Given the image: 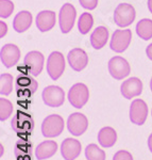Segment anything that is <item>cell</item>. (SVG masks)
Returning <instances> with one entry per match:
<instances>
[{"instance_id": "cell-13", "label": "cell", "mask_w": 152, "mask_h": 160, "mask_svg": "<svg viewBox=\"0 0 152 160\" xmlns=\"http://www.w3.org/2000/svg\"><path fill=\"white\" fill-rule=\"evenodd\" d=\"M67 60L70 68L76 72H81L87 66L88 63V56L81 48H74L68 52Z\"/></svg>"}, {"instance_id": "cell-25", "label": "cell", "mask_w": 152, "mask_h": 160, "mask_svg": "<svg viewBox=\"0 0 152 160\" xmlns=\"http://www.w3.org/2000/svg\"><path fill=\"white\" fill-rule=\"evenodd\" d=\"M93 25H94V19H93V16L89 13L85 12L81 14L78 22V28L81 34H87L89 30L92 29Z\"/></svg>"}, {"instance_id": "cell-15", "label": "cell", "mask_w": 152, "mask_h": 160, "mask_svg": "<svg viewBox=\"0 0 152 160\" xmlns=\"http://www.w3.org/2000/svg\"><path fill=\"white\" fill-rule=\"evenodd\" d=\"M120 91L125 98L132 99L135 96H140L143 92V82L140 79L132 77L130 79H127L126 81L122 82L120 87Z\"/></svg>"}, {"instance_id": "cell-34", "label": "cell", "mask_w": 152, "mask_h": 160, "mask_svg": "<svg viewBox=\"0 0 152 160\" xmlns=\"http://www.w3.org/2000/svg\"><path fill=\"white\" fill-rule=\"evenodd\" d=\"M148 148H149V151L152 153V133L149 136V139H148Z\"/></svg>"}, {"instance_id": "cell-35", "label": "cell", "mask_w": 152, "mask_h": 160, "mask_svg": "<svg viewBox=\"0 0 152 160\" xmlns=\"http://www.w3.org/2000/svg\"><path fill=\"white\" fill-rule=\"evenodd\" d=\"M148 9L152 13V0H148Z\"/></svg>"}, {"instance_id": "cell-31", "label": "cell", "mask_w": 152, "mask_h": 160, "mask_svg": "<svg viewBox=\"0 0 152 160\" xmlns=\"http://www.w3.org/2000/svg\"><path fill=\"white\" fill-rule=\"evenodd\" d=\"M113 160H133V157L128 151H123L122 149V151L117 152V153L114 155Z\"/></svg>"}, {"instance_id": "cell-16", "label": "cell", "mask_w": 152, "mask_h": 160, "mask_svg": "<svg viewBox=\"0 0 152 160\" xmlns=\"http://www.w3.org/2000/svg\"><path fill=\"white\" fill-rule=\"evenodd\" d=\"M25 65L32 76H38L44 68V56L40 51H30L25 57Z\"/></svg>"}, {"instance_id": "cell-37", "label": "cell", "mask_w": 152, "mask_h": 160, "mask_svg": "<svg viewBox=\"0 0 152 160\" xmlns=\"http://www.w3.org/2000/svg\"><path fill=\"white\" fill-rule=\"evenodd\" d=\"M151 115H152V112H151Z\"/></svg>"}, {"instance_id": "cell-19", "label": "cell", "mask_w": 152, "mask_h": 160, "mask_svg": "<svg viewBox=\"0 0 152 160\" xmlns=\"http://www.w3.org/2000/svg\"><path fill=\"white\" fill-rule=\"evenodd\" d=\"M32 14L28 11H21L13 20V28L16 32L22 33L27 31L32 25Z\"/></svg>"}, {"instance_id": "cell-24", "label": "cell", "mask_w": 152, "mask_h": 160, "mask_svg": "<svg viewBox=\"0 0 152 160\" xmlns=\"http://www.w3.org/2000/svg\"><path fill=\"white\" fill-rule=\"evenodd\" d=\"M136 33L144 41H149L152 38V20L144 18L136 25Z\"/></svg>"}, {"instance_id": "cell-2", "label": "cell", "mask_w": 152, "mask_h": 160, "mask_svg": "<svg viewBox=\"0 0 152 160\" xmlns=\"http://www.w3.org/2000/svg\"><path fill=\"white\" fill-rule=\"evenodd\" d=\"M11 126L13 130L19 135H31L34 129V121L32 117L26 112H17L14 115Z\"/></svg>"}, {"instance_id": "cell-8", "label": "cell", "mask_w": 152, "mask_h": 160, "mask_svg": "<svg viewBox=\"0 0 152 160\" xmlns=\"http://www.w3.org/2000/svg\"><path fill=\"white\" fill-rule=\"evenodd\" d=\"M130 64L122 57H113L109 61V72L111 76L116 80H121L130 74Z\"/></svg>"}, {"instance_id": "cell-3", "label": "cell", "mask_w": 152, "mask_h": 160, "mask_svg": "<svg viewBox=\"0 0 152 160\" xmlns=\"http://www.w3.org/2000/svg\"><path fill=\"white\" fill-rule=\"evenodd\" d=\"M135 10L129 3H120L114 11V22L120 28L129 27L135 19Z\"/></svg>"}, {"instance_id": "cell-10", "label": "cell", "mask_w": 152, "mask_h": 160, "mask_svg": "<svg viewBox=\"0 0 152 160\" xmlns=\"http://www.w3.org/2000/svg\"><path fill=\"white\" fill-rule=\"evenodd\" d=\"M87 127H88V121L84 114L74 112L69 115L67 120V128L73 136L79 137L83 135L87 130Z\"/></svg>"}, {"instance_id": "cell-1", "label": "cell", "mask_w": 152, "mask_h": 160, "mask_svg": "<svg viewBox=\"0 0 152 160\" xmlns=\"http://www.w3.org/2000/svg\"><path fill=\"white\" fill-rule=\"evenodd\" d=\"M64 130V120L59 114H51L43 121L42 133L46 138L60 136Z\"/></svg>"}, {"instance_id": "cell-14", "label": "cell", "mask_w": 152, "mask_h": 160, "mask_svg": "<svg viewBox=\"0 0 152 160\" xmlns=\"http://www.w3.org/2000/svg\"><path fill=\"white\" fill-rule=\"evenodd\" d=\"M81 143L73 138H67L61 145V154L65 160H74L81 154Z\"/></svg>"}, {"instance_id": "cell-18", "label": "cell", "mask_w": 152, "mask_h": 160, "mask_svg": "<svg viewBox=\"0 0 152 160\" xmlns=\"http://www.w3.org/2000/svg\"><path fill=\"white\" fill-rule=\"evenodd\" d=\"M56 151H58L56 142L52 140L44 141L38 144V146L35 148V157L37 160H46L52 157L56 153Z\"/></svg>"}, {"instance_id": "cell-6", "label": "cell", "mask_w": 152, "mask_h": 160, "mask_svg": "<svg viewBox=\"0 0 152 160\" xmlns=\"http://www.w3.org/2000/svg\"><path fill=\"white\" fill-rule=\"evenodd\" d=\"M45 105L52 108L61 107L65 102V93L58 86H49L45 88L42 94Z\"/></svg>"}, {"instance_id": "cell-28", "label": "cell", "mask_w": 152, "mask_h": 160, "mask_svg": "<svg viewBox=\"0 0 152 160\" xmlns=\"http://www.w3.org/2000/svg\"><path fill=\"white\" fill-rule=\"evenodd\" d=\"M13 105L10 100L6 98H0V121L4 122L12 115Z\"/></svg>"}, {"instance_id": "cell-22", "label": "cell", "mask_w": 152, "mask_h": 160, "mask_svg": "<svg viewBox=\"0 0 152 160\" xmlns=\"http://www.w3.org/2000/svg\"><path fill=\"white\" fill-rule=\"evenodd\" d=\"M117 141V133L112 127L101 128L98 133V142L102 148H112Z\"/></svg>"}, {"instance_id": "cell-12", "label": "cell", "mask_w": 152, "mask_h": 160, "mask_svg": "<svg viewBox=\"0 0 152 160\" xmlns=\"http://www.w3.org/2000/svg\"><path fill=\"white\" fill-rule=\"evenodd\" d=\"M0 58L1 62L6 68H10L16 65L17 62L20 58V50L14 44H7L2 46L1 51H0Z\"/></svg>"}, {"instance_id": "cell-29", "label": "cell", "mask_w": 152, "mask_h": 160, "mask_svg": "<svg viewBox=\"0 0 152 160\" xmlns=\"http://www.w3.org/2000/svg\"><path fill=\"white\" fill-rule=\"evenodd\" d=\"M14 11V4L10 0H0V17L6 19Z\"/></svg>"}, {"instance_id": "cell-26", "label": "cell", "mask_w": 152, "mask_h": 160, "mask_svg": "<svg viewBox=\"0 0 152 160\" xmlns=\"http://www.w3.org/2000/svg\"><path fill=\"white\" fill-rule=\"evenodd\" d=\"M13 91V76L10 74H1L0 76V94L7 96Z\"/></svg>"}, {"instance_id": "cell-33", "label": "cell", "mask_w": 152, "mask_h": 160, "mask_svg": "<svg viewBox=\"0 0 152 160\" xmlns=\"http://www.w3.org/2000/svg\"><path fill=\"white\" fill-rule=\"evenodd\" d=\"M146 53H147V57H148V58L152 61V44H150V45L147 46Z\"/></svg>"}, {"instance_id": "cell-36", "label": "cell", "mask_w": 152, "mask_h": 160, "mask_svg": "<svg viewBox=\"0 0 152 160\" xmlns=\"http://www.w3.org/2000/svg\"><path fill=\"white\" fill-rule=\"evenodd\" d=\"M150 90H151V92H152V78L150 80Z\"/></svg>"}, {"instance_id": "cell-23", "label": "cell", "mask_w": 152, "mask_h": 160, "mask_svg": "<svg viewBox=\"0 0 152 160\" xmlns=\"http://www.w3.org/2000/svg\"><path fill=\"white\" fill-rule=\"evenodd\" d=\"M32 145L27 140H19L15 145V156L18 160L32 159Z\"/></svg>"}, {"instance_id": "cell-32", "label": "cell", "mask_w": 152, "mask_h": 160, "mask_svg": "<svg viewBox=\"0 0 152 160\" xmlns=\"http://www.w3.org/2000/svg\"><path fill=\"white\" fill-rule=\"evenodd\" d=\"M7 26L3 22H0V38H3L7 34Z\"/></svg>"}, {"instance_id": "cell-11", "label": "cell", "mask_w": 152, "mask_h": 160, "mask_svg": "<svg viewBox=\"0 0 152 160\" xmlns=\"http://www.w3.org/2000/svg\"><path fill=\"white\" fill-rule=\"evenodd\" d=\"M148 117V106L143 99H135L130 106V120L135 125H144Z\"/></svg>"}, {"instance_id": "cell-9", "label": "cell", "mask_w": 152, "mask_h": 160, "mask_svg": "<svg viewBox=\"0 0 152 160\" xmlns=\"http://www.w3.org/2000/svg\"><path fill=\"white\" fill-rule=\"evenodd\" d=\"M77 11L74 7L70 3H65L60 10L59 14V22L60 28L63 33H68L74 28V20H76Z\"/></svg>"}, {"instance_id": "cell-7", "label": "cell", "mask_w": 152, "mask_h": 160, "mask_svg": "<svg viewBox=\"0 0 152 160\" xmlns=\"http://www.w3.org/2000/svg\"><path fill=\"white\" fill-rule=\"evenodd\" d=\"M132 40V32L130 29L116 30L112 35L110 43V47L113 51L117 53L123 52L129 47Z\"/></svg>"}, {"instance_id": "cell-30", "label": "cell", "mask_w": 152, "mask_h": 160, "mask_svg": "<svg viewBox=\"0 0 152 160\" xmlns=\"http://www.w3.org/2000/svg\"><path fill=\"white\" fill-rule=\"evenodd\" d=\"M80 4L85 10H95L97 8L98 0H79Z\"/></svg>"}, {"instance_id": "cell-5", "label": "cell", "mask_w": 152, "mask_h": 160, "mask_svg": "<svg viewBox=\"0 0 152 160\" xmlns=\"http://www.w3.org/2000/svg\"><path fill=\"white\" fill-rule=\"evenodd\" d=\"M89 99V91L84 83H76L68 92V100L73 107L81 109Z\"/></svg>"}, {"instance_id": "cell-20", "label": "cell", "mask_w": 152, "mask_h": 160, "mask_svg": "<svg viewBox=\"0 0 152 160\" xmlns=\"http://www.w3.org/2000/svg\"><path fill=\"white\" fill-rule=\"evenodd\" d=\"M38 84L36 80L32 77L19 76L16 80V89L18 92L26 93L27 95H33L36 92Z\"/></svg>"}, {"instance_id": "cell-4", "label": "cell", "mask_w": 152, "mask_h": 160, "mask_svg": "<svg viewBox=\"0 0 152 160\" xmlns=\"http://www.w3.org/2000/svg\"><path fill=\"white\" fill-rule=\"evenodd\" d=\"M65 71V59L60 51H53L47 60V73L52 80H58Z\"/></svg>"}, {"instance_id": "cell-21", "label": "cell", "mask_w": 152, "mask_h": 160, "mask_svg": "<svg viewBox=\"0 0 152 160\" xmlns=\"http://www.w3.org/2000/svg\"><path fill=\"white\" fill-rule=\"evenodd\" d=\"M109 40V30L103 26H100L95 29L91 35V44L95 49H101L103 48Z\"/></svg>"}, {"instance_id": "cell-27", "label": "cell", "mask_w": 152, "mask_h": 160, "mask_svg": "<svg viewBox=\"0 0 152 160\" xmlns=\"http://www.w3.org/2000/svg\"><path fill=\"white\" fill-rule=\"evenodd\" d=\"M85 157L87 160H105V153L96 144H89L85 149Z\"/></svg>"}, {"instance_id": "cell-17", "label": "cell", "mask_w": 152, "mask_h": 160, "mask_svg": "<svg viewBox=\"0 0 152 160\" xmlns=\"http://www.w3.org/2000/svg\"><path fill=\"white\" fill-rule=\"evenodd\" d=\"M56 15L53 11H42L36 16V27L40 32H47L55 26Z\"/></svg>"}]
</instances>
